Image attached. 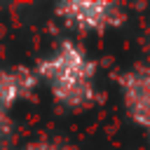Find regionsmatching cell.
Listing matches in <instances>:
<instances>
[{
  "mask_svg": "<svg viewBox=\"0 0 150 150\" xmlns=\"http://www.w3.org/2000/svg\"><path fill=\"white\" fill-rule=\"evenodd\" d=\"M54 14L63 19V23L87 33H103L117 28L127 19L124 7L110 0H66L54 7Z\"/></svg>",
  "mask_w": 150,
  "mask_h": 150,
  "instance_id": "7a4b0ae2",
  "label": "cell"
},
{
  "mask_svg": "<svg viewBox=\"0 0 150 150\" xmlns=\"http://www.w3.org/2000/svg\"><path fill=\"white\" fill-rule=\"evenodd\" d=\"M120 98L129 122L150 136V63H136L120 75Z\"/></svg>",
  "mask_w": 150,
  "mask_h": 150,
  "instance_id": "3957f363",
  "label": "cell"
},
{
  "mask_svg": "<svg viewBox=\"0 0 150 150\" xmlns=\"http://www.w3.org/2000/svg\"><path fill=\"white\" fill-rule=\"evenodd\" d=\"M12 134V120H9V112L0 105V143Z\"/></svg>",
  "mask_w": 150,
  "mask_h": 150,
  "instance_id": "8992f818",
  "label": "cell"
},
{
  "mask_svg": "<svg viewBox=\"0 0 150 150\" xmlns=\"http://www.w3.org/2000/svg\"><path fill=\"white\" fill-rule=\"evenodd\" d=\"M21 150H73L68 143H63L61 138H49V136H42V138H33L28 141Z\"/></svg>",
  "mask_w": 150,
  "mask_h": 150,
  "instance_id": "5b68a950",
  "label": "cell"
},
{
  "mask_svg": "<svg viewBox=\"0 0 150 150\" xmlns=\"http://www.w3.org/2000/svg\"><path fill=\"white\" fill-rule=\"evenodd\" d=\"M38 77L47 84L52 98L66 110H84L94 105L98 89V66L73 40H63L35 66Z\"/></svg>",
  "mask_w": 150,
  "mask_h": 150,
  "instance_id": "6da1fadb",
  "label": "cell"
},
{
  "mask_svg": "<svg viewBox=\"0 0 150 150\" xmlns=\"http://www.w3.org/2000/svg\"><path fill=\"white\" fill-rule=\"evenodd\" d=\"M40 84L38 70L30 66H0V105L5 110L28 101Z\"/></svg>",
  "mask_w": 150,
  "mask_h": 150,
  "instance_id": "277c9868",
  "label": "cell"
}]
</instances>
